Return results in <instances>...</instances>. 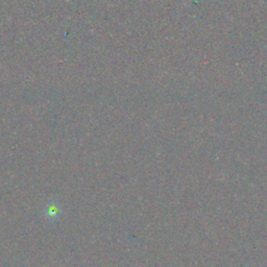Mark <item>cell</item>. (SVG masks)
<instances>
[{
    "mask_svg": "<svg viewBox=\"0 0 267 267\" xmlns=\"http://www.w3.org/2000/svg\"><path fill=\"white\" fill-rule=\"evenodd\" d=\"M59 214H60V212H59V210H58V208H57L56 205L50 206L49 209L46 212V215H47V217L49 219H56Z\"/></svg>",
    "mask_w": 267,
    "mask_h": 267,
    "instance_id": "1",
    "label": "cell"
}]
</instances>
